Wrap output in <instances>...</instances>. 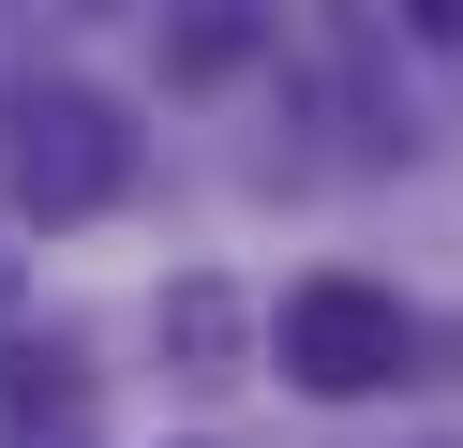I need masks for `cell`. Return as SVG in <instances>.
Here are the masks:
<instances>
[{
  "label": "cell",
  "instance_id": "obj_1",
  "mask_svg": "<svg viewBox=\"0 0 463 448\" xmlns=\"http://www.w3.org/2000/svg\"><path fill=\"white\" fill-rule=\"evenodd\" d=\"M269 358H284V388H314V404H359V388L403 374V299L359 284V269H314V284H284Z\"/></svg>",
  "mask_w": 463,
  "mask_h": 448
},
{
  "label": "cell",
  "instance_id": "obj_3",
  "mask_svg": "<svg viewBox=\"0 0 463 448\" xmlns=\"http://www.w3.org/2000/svg\"><path fill=\"white\" fill-rule=\"evenodd\" d=\"M0 314H15V269H0Z\"/></svg>",
  "mask_w": 463,
  "mask_h": 448
},
{
  "label": "cell",
  "instance_id": "obj_2",
  "mask_svg": "<svg viewBox=\"0 0 463 448\" xmlns=\"http://www.w3.org/2000/svg\"><path fill=\"white\" fill-rule=\"evenodd\" d=\"M0 165H15V209H31V224H90V209H120L135 135H120V105H105V90H31Z\"/></svg>",
  "mask_w": 463,
  "mask_h": 448
}]
</instances>
